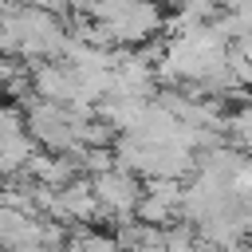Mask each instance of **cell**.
Here are the masks:
<instances>
[{"instance_id":"6","label":"cell","mask_w":252,"mask_h":252,"mask_svg":"<svg viewBox=\"0 0 252 252\" xmlns=\"http://www.w3.org/2000/svg\"><path fill=\"white\" fill-rule=\"evenodd\" d=\"M24 177L35 181V185L63 189V185H71V181L79 177V161H75L71 154H47V150H35V158H32L28 169H24Z\"/></svg>"},{"instance_id":"2","label":"cell","mask_w":252,"mask_h":252,"mask_svg":"<svg viewBox=\"0 0 252 252\" xmlns=\"http://www.w3.org/2000/svg\"><path fill=\"white\" fill-rule=\"evenodd\" d=\"M102 28L114 47H146L158 32H165V12L158 0H122Z\"/></svg>"},{"instance_id":"4","label":"cell","mask_w":252,"mask_h":252,"mask_svg":"<svg viewBox=\"0 0 252 252\" xmlns=\"http://www.w3.org/2000/svg\"><path fill=\"white\" fill-rule=\"evenodd\" d=\"M32 94H35V98H43V102L71 106V102L79 98V79H75V67H71V63H59V59L32 63Z\"/></svg>"},{"instance_id":"5","label":"cell","mask_w":252,"mask_h":252,"mask_svg":"<svg viewBox=\"0 0 252 252\" xmlns=\"http://www.w3.org/2000/svg\"><path fill=\"white\" fill-rule=\"evenodd\" d=\"M51 220H59V224H83V228H91L94 220H102V209H98L94 185H91L87 177H75L71 185H63Z\"/></svg>"},{"instance_id":"3","label":"cell","mask_w":252,"mask_h":252,"mask_svg":"<svg viewBox=\"0 0 252 252\" xmlns=\"http://www.w3.org/2000/svg\"><path fill=\"white\" fill-rule=\"evenodd\" d=\"M94 197H98V209H102V220H114V224H126L134 220L138 213V201H142V177L130 173V169H106L98 173L94 181Z\"/></svg>"},{"instance_id":"1","label":"cell","mask_w":252,"mask_h":252,"mask_svg":"<svg viewBox=\"0 0 252 252\" xmlns=\"http://www.w3.org/2000/svg\"><path fill=\"white\" fill-rule=\"evenodd\" d=\"M24 118H28V138L39 146V150H47V154H83L79 150V122L83 118H75L67 106H59V102H43V98H28L24 102Z\"/></svg>"},{"instance_id":"8","label":"cell","mask_w":252,"mask_h":252,"mask_svg":"<svg viewBox=\"0 0 252 252\" xmlns=\"http://www.w3.org/2000/svg\"><path fill=\"white\" fill-rule=\"evenodd\" d=\"M28 134V118L20 102H0V138H20Z\"/></svg>"},{"instance_id":"7","label":"cell","mask_w":252,"mask_h":252,"mask_svg":"<svg viewBox=\"0 0 252 252\" xmlns=\"http://www.w3.org/2000/svg\"><path fill=\"white\" fill-rule=\"evenodd\" d=\"M24 213H16V209H8L4 201H0V252H12L16 248V236H20V228H24Z\"/></svg>"}]
</instances>
